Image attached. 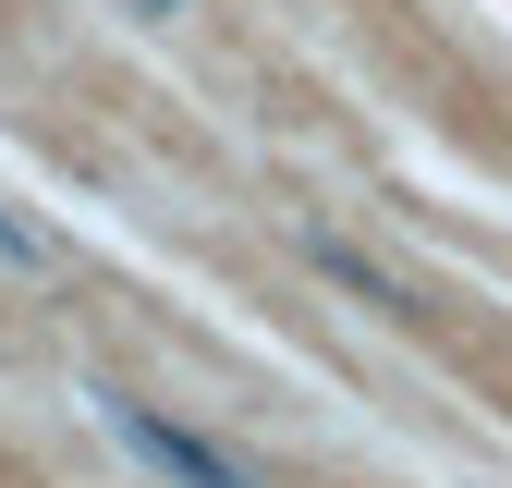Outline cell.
Listing matches in <instances>:
<instances>
[{"instance_id": "3", "label": "cell", "mask_w": 512, "mask_h": 488, "mask_svg": "<svg viewBox=\"0 0 512 488\" xmlns=\"http://www.w3.org/2000/svg\"><path fill=\"white\" fill-rule=\"evenodd\" d=\"M49 257H61V244H49L37 220H13V208H0V269H49Z\"/></svg>"}, {"instance_id": "4", "label": "cell", "mask_w": 512, "mask_h": 488, "mask_svg": "<svg viewBox=\"0 0 512 488\" xmlns=\"http://www.w3.org/2000/svg\"><path fill=\"white\" fill-rule=\"evenodd\" d=\"M135 13H147V25H171V13H196V0H135Z\"/></svg>"}, {"instance_id": "1", "label": "cell", "mask_w": 512, "mask_h": 488, "mask_svg": "<svg viewBox=\"0 0 512 488\" xmlns=\"http://www.w3.org/2000/svg\"><path fill=\"white\" fill-rule=\"evenodd\" d=\"M98 415H110V440L135 452L159 488H269L232 440H208L196 415H171V403H147V391H98Z\"/></svg>"}, {"instance_id": "2", "label": "cell", "mask_w": 512, "mask_h": 488, "mask_svg": "<svg viewBox=\"0 0 512 488\" xmlns=\"http://www.w3.org/2000/svg\"><path fill=\"white\" fill-rule=\"evenodd\" d=\"M305 257H317V269H330V281H342L354 305H378V318H403V281H391V269H366V257H354V244H342V232H305Z\"/></svg>"}]
</instances>
